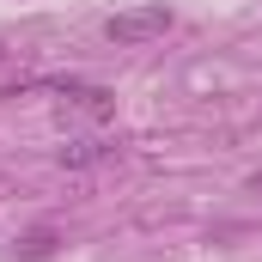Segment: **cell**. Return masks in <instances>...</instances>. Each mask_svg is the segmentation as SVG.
Segmentation results:
<instances>
[{
  "label": "cell",
  "instance_id": "cell-1",
  "mask_svg": "<svg viewBox=\"0 0 262 262\" xmlns=\"http://www.w3.org/2000/svg\"><path fill=\"white\" fill-rule=\"evenodd\" d=\"M171 25H177V12H171L165 0H146V6H122V12L104 25V37H110L116 49H146V43H159Z\"/></svg>",
  "mask_w": 262,
  "mask_h": 262
},
{
  "label": "cell",
  "instance_id": "cell-2",
  "mask_svg": "<svg viewBox=\"0 0 262 262\" xmlns=\"http://www.w3.org/2000/svg\"><path fill=\"white\" fill-rule=\"evenodd\" d=\"M67 110H79V116H116V92H104V85H61Z\"/></svg>",
  "mask_w": 262,
  "mask_h": 262
},
{
  "label": "cell",
  "instance_id": "cell-3",
  "mask_svg": "<svg viewBox=\"0 0 262 262\" xmlns=\"http://www.w3.org/2000/svg\"><path fill=\"white\" fill-rule=\"evenodd\" d=\"M110 152H116L110 140H92V134H85V140H67V146H61V165H67V171H85V165H104Z\"/></svg>",
  "mask_w": 262,
  "mask_h": 262
},
{
  "label": "cell",
  "instance_id": "cell-4",
  "mask_svg": "<svg viewBox=\"0 0 262 262\" xmlns=\"http://www.w3.org/2000/svg\"><path fill=\"white\" fill-rule=\"evenodd\" d=\"M55 244H61V232H55V226H37V232H25L12 250H18V262H43V256H55Z\"/></svg>",
  "mask_w": 262,
  "mask_h": 262
},
{
  "label": "cell",
  "instance_id": "cell-5",
  "mask_svg": "<svg viewBox=\"0 0 262 262\" xmlns=\"http://www.w3.org/2000/svg\"><path fill=\"white\" fill-rule=\"evenodd\" d=\"M250 195H262V171H256V177H250Z\"/></svg>",
  "mask_w": 262,
  "mask_h": 262
},
{
  "label": "cell",
  "instance_id": "cell-6",
  "mask_svg": "<svg viewBox=\"0 0 262 262\" xmlns=\"http://www.w3.org/2000/svg\"><path fill=\"white\" fill-rule=\"evenodd\" d=\"M0 61H6V49H0Z\"/></svg>",
  "mask_w": 262,
  "mask_h": 262
}]
</instances>
